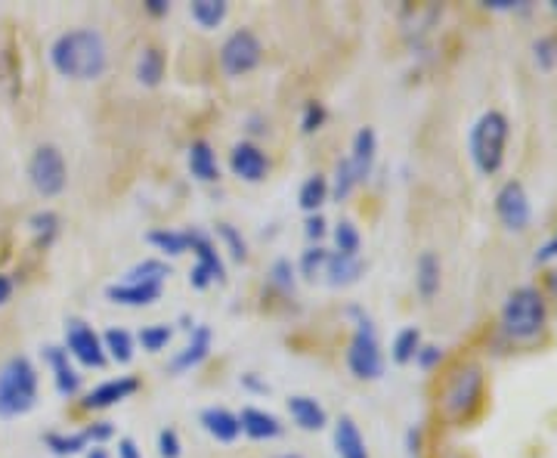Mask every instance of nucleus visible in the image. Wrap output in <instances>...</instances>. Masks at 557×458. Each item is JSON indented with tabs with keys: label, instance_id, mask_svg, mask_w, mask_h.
<instances>
[{
	"label": "nucleus",
	"instance_id": "1",
	"mask_svg": "<svg viewBox=\"0 0 557 458\" xmlns=\"http://www.w3.org/2000/svg\"><path fill=\"white\" fill-rule=\"evenodd\" d=\"M50 65L69 81H100L109 72V47L97 28H69L50 44Z\"/></svg>",
	"mask_w": 557,
	"mask_h": 458
},
{
	"label": "nucleus",
	"instance_id": "2",
	"mask_svg": "<svg viewBox=\"0 0 557 458\" xmlns=\"http://www.w3.org/2000/svg\"><path fill=\"white\" fill-rule=\"evenodd\" d=\"M38 369L28 357H10L0 366V419H20L38 406Z\"/></svg>",
	"mask_w": 557,
	"mask_h": 458
},
{
	"label": "nucleus",
	"instance_id": "3",
	"mask_svg": "<svg viewBox=\"0 0 557 458\" xmlns=\"http://www.w3.org/2000/svg\"><path fill=\"white\" fill-rule=\"evenodd\" d=\"M347 317L354 319V338L347 347V369L359 381H379L384 375L379 329L362 307H347Z\"/></svg>",
	"mask_w": 557,
	"mask_h": 458
},
{
	"label": "nucleus",
	"instance_id": "4",
	"mask_svg": "<svg viewBox=\"0 0 557 458\" xmlns=\"http://www.w3.org/2000/svg\"><path fill=\"white\" fill-rule=\"evenodd\" d=\"M548 319V307L536 285L515 288L502 307V332L511 341H533L542 335Z\"/></svg>",
	"mask_w": 557,
	"mask_h": 458
},
{
	"label": "nucleus",
	"instance_id": "5",
	"mask_svg": "<svg viewBox=\"0 0 557 458\" xmlns=\"http://www.w3.org/2000/svg\"><path fill=\"white\" fill-rule=\"evenodd\" d=\"M508 134H511L508 119H505L502 112H496V109L483 112V115L474 121L468 146H471V159L478 164L480 174H498V168L505 164Z\"/></svg>",
	"mask_w": 557,
	"mask_h": 458
},
{
	"label": "nucleus",
	"instance_id": "6",
	"mask_svg": "<svg viewBox=\"0 0 557 458\" xmlns=\"http://www.w3.org/2000/svg\"><path fill=\"white\" fill-rule=\"evenodd\" d=\"M28 183L38 193L40 199H57L69 186V168H65V156L53 143H44L32 152L28 159Z\"/></svg>",
	"mask_w": 557,
	"mask_h": 458
},
{
	"label": "nucleus",
	"instance_id": "7",
	"mask_svg": "<svg viewBox=\"0 0 557 458\" xmlns=\"http://www.w3.org/2000/svg\"><path fill=\"white\" fill-rule=\"evenodd\" d=\"M260 60H263V44H260V38L251 28H236L220 47V69L230 78L251 75L260 65Z\"/></svg>",
	"mask_w": 557,
	"mask_h": 458
},
{
	"label": "nucleus",
	"instance_id": "8",
	"mask_svg": "<svg viewBox=\"0 0 557 458\" xmlns=\"http://www.w3.org/2000/svg\"><path fill=\"white\" fill-rule=\"evenodd\" d=\"M115 437V428H112V421H94V424H87L84 431H47L44 434V446L53 453V456L69 458V456H78V453H87L90 446H102L106 440Z\"/></svg>",
	"mask_w": 557,
	"mask_h": 458
},
{
	"label": "nucleus",
	"instance_id": "9",
	"mask_svg": "<svg viewBox=\"0 0 557 458\" xmlns=\"http://www.w3.org/2000/svg\"><path fill=\"white\" fill-rule=\"evenodd\" d=\"M189 251L196 255V267L189 270V285L193 288L205 292L214 282H226V267H223L218 245L208 239L205 233H199V230L189 233Z\"/></svg>",
	"mask_w": 557,
	"mask_h": 458
},
{
	"label": "nucleus",
	"instance_id": "10",
	"mask_svg": "<svg viewBox=\"0 0 557 458\" xmlns=\"http://www.w3.org/2000/svg\"><path fill=\"white\" fill-rule=\"evenodd\" d=\"M69 357L87 369H102L106 366V350H102V335L94 332L84 319H65V344Z\"/></svg>",
	"mask_w": 557,
	"mask_h": 458
},
{
	"label": "nucleus",
	"instance_id": "11",
	"mask_svg": "<svg viewBox=\"0 0 557 458\" xmlns=\"http://www.w3.org/2000/svg\"><path fill=\"white\" fill-rule=\"evenodd\" d=\"M480 391H483V375H480L478 366L458 369L456 379L449 381V387H446V397H443L446 416L449 419H468L471 409L478 406Z\"/></svg>",
	"mask_w": 557,
	"mask_h": 458
},
{
	"label": "nucleus",
	"instance_id": "12",
	"mask_svg": "<svg viewBox=\"0 0 557 458\" xmlns=\"http://www.w3.org/2000/svg\"><path fill=\"white\" fill-rule=\"evenodd\" d=\"M496 214L498 220L515 230V233H523L533 220V205H530V196L523 189L520 180H508L496 196Z\"/></svg>",
	"mask_w": 557,
	"mask_h": 458
},
{
	"label": "nucleus",
	"instance_id": "13",
	"mask_svg": "<svg viewBox=\"0 0 557 458\" xmlns=\"http://www.w3.org/2000/svg\"><path fill=\"white\" fill-rule=\"evenodd\" d=\"M211 344H214L211 329H208V325H193L186 347L177 350V354L171 357V362H168V372H171V375H186V372L199 369L201 362L211 357Z\"/></svg>",
	"mask_w": 557,
	"mask_h": 458
},
{
	"label": "nucleus",
	"instance_id": "14",
	"mask_svg": "<svg viewBox=\"0 0 557 458\" xmlns=\"http://www.w3.org/2000/svg\"><path fill=\"white\" fill-rule=\"evenodd\" d=\"M137 391L139 379H134V375H119V379L102 381L94 391H87V397L81 399V406L90 409V412H102V409H112V406H119L124 399H131Z\"/></svg>",
	"mask_w": 557,
	"mask_h": 458
},
{
	"label": "nucleus",
	"instance_id": "15",
	"mask_svg": "<svg viewBox=\"0 0 557 458\" xmlns=\"http://www.w3.org/2000/svg\"><path fill=\"white\" fill-rule=\"evenodd\" d=\"M44 362L53 375V387L60 397H75L81 391V375L75 369V359L69 357V350L60 344H47L44 347Z\"/></svg>",
	"mask_w": 557,
	"mask_h": 458
},
{
	"label": "nucleus",
	"instance_id": "16",
	"mask_svg": "<svg viewBox=\"0 0 557 458\" xmlns=\"http://www.w3.org/2000/svg\"><path fill=\"white\" fill-rule=\"evenodd\" d=\"M230 171L245 183H260L270 171V161L255 143H236L233 152H230Z\"/></svg>",
	"mask_w": 557,
	"mask_h": 458
},
{
	"label": "nucleus",
	"instance_id": "17",
	"mask_svg": "<svg viewBox=\"0 0 557 458\" xmlns=\"http://www.w3.org/2000/svg\"><path fill=\"white\" fill-rule=\"evenodd\" d=\"M375 159H379V137L372 127H359L354 134V143H350V156H347V164L354 171L357 183H366L372 168H375Z\"/></svg>",
	"mask_w": 557,
	"mask_h": 458
},
{
	"label": "nucleus",
	"instance_id": "18",
	"mask_svg": "<svg viewBox=\"0 0 557 458\" xmlns=\"http://www.w3.org/2000/svg\"><path fill=\"white\" fill-rule=\"evenodd\" d=\"M164 292V285H149V282H112L106 285V300L119 307H149L156 304Z\"/></svg>",
	"mask_w": 557,
	"mask_h": 458
},
{
	"label": "nucleus",
	"instance_id": "19",
	"mask_svg": "<svg viewBox=\"0 0 557 458\" xmlns=\"http://www.w3.org/2000/svg\"><path fill=\"white\" fill-rule=\"evenodd\" d=\"M199 424L205 428V434L214 437L218 443H236L242 434L239 416L230 412V409H223V406H208V409H201Z\"/></svg>",
	"mask_w": 557,
	"mask_h": 458
},
{
	"label": "nucleus",
	"instance_id": "20",
	"mask_svg": "<svg viewBox=\"0 0 557 458\" xmlns=\"http://www.w3.org/2000/svg\"><path fill=\"white\" fill-rule=\"evenodd\" d=\"M239 424L242 434L251 440H276L285 434V424L273 412L258 409V406H245L239 412Z\"/></svg>",
	"mask_w": 557,
	"mask_h": 458
},
{
	"label": "nucleus",
	"instance_id": "21",
	"mask_svg": "<svg viewBox=\"0 0 557 458\" xmlns=\"http://www.w3.org/2000/svg\"><path fill=\"white\" fill-rule=\"evenodd\" d=\"M362 273H366V263L362 258H347V255H338V251H332L329 260H325V270H322V276L325 282L332 285V288H347V285H357L362 280Z\"/></svg>",
	"mask_w": 557,
	"mask_h": 458
},
{
	"label": "nucleus",
	"instance_id": "22",
	"mask_svg": "<svg viewBox=\"0 0 557 458\" xmlns=\"http://www.w3.org/2000/svg\"><path fill=\"white\" fill-rule=\"evenodd\" d=\"M335 453L338 458H369V446H366V437L359 431V424L350 416H341L335 421Z\"/></svg>",
	"mask_w": 557,
	"mask_h": 458
},
{
	"label": "nucleus",
	"instance_id": "23",
	"mask_svg": "<svg viewBox=\"0 0 557 458\" xmlns=\"http://www.w3.org/2000/svg\"><path fill=\"white\" fill-rule=\"evenodd\" d=\"M288 416L292 421L298 424L300 431H322L325 424H329V416H325V409H322V403L313 397H288Z\"/></svg>",
	"mask_w": 557,
	"mask_h": 458
},
{
	"label": "nucleus",
	"instance_id": "24",
	"mask_svg": "<svg viewBox=\"0 0 557 458\" xmlns=\"http://www.w3.org/2000/svg\"><path fill=\"white\" fill-rule=\"evenodd\" d=\"M186 164H189V174L199 180V183H214L220 177V164L211 143L196 140L186 152Z\"/></svg>",
	"mask_w": 557,
	"mask_h": 458
},
{
	"label": "nucleus",
	"instance_id": "25",
	"mask_svg": "<svg viewBox=\"0 0 557 458\" xmlns=\"http://www.w3.org/2000/svg\"><path fill=\"white\" fill-rule=\"evenodd\" d=\"M440 282H443V267L434 251H424L416 263V288L421 300L437 298Z\"/></svg>",
	"mask_w": 557,
	"mask_h": 458
},
{
	"label": "nucleus",
	"instance_id": "26",
	"mask_svg": "<svg viewBox=\"0 0 557 458\" xmlns=\"http://www.w3.org/2000/svg\"><path fill=\"white\" fill-rule=\"evenodd\" d=\"M102 350H106V359L119 362V366H127L131 359L137 357V338L127 332V329H106L102 335Z\"/></svg>",
	"mask_w": 557,
	"mask_h": 458
},
{
	"label": "nucleus",
	"instance_id": "27",
	"mask_svg": "<svg viewBox=\"0 0 557 458\" xmlns=\"http://www.w3.org/2000/svg\"><path fill=\"white\" fill-rule=\"evenodd\" d=\"M149 245L161 251L164 258H180V255H186L189 251V230H152L149 236Z\"/></svg>",
	"mask_w": 557,
	"mask_h": 458
},
{
	"label": "nucleus",
	"instance_id": "28",
	"mask_svg": "<svg viewBox=\"0 0 557 458\" xmlns=\"http://www.w3.org/2000/svg\"><path fill=\"white\" fill-rule=\"evenodd\" d=\"M421 329L418 325H406V329H399L397 335H394V344H391V359L397 362V366H409V362H416L418 350H421Z\"/></svg>",
	"mask_w": 557,
	"mask_h": 458
},
{
	"label": "nucleus",
	"instance_id": "29",
	"mask_svg": "<svg viewBox=\"0 0 557 458\" xmlns=\"http://www.w3.org/2000/svg\"><path fill=\"white\" fill-rule=\"evenodd\" d=\"M332 196V186H329V177H322V174H313V177H307L300 183V193H298V205L307 211V214H319V208L329 201Z\"/></svg>",
	"mask_w": 557,
	"mask_h": 458
},
{
	"label": "nucleus",
	"instance_id": "30",
	"mask_svg": "<svg viewBox=\"0 0 557 458\" xmlns=\"http://www.w3.org/2000/svg\"><path fill=\"white\" fill-rule=\"evenodd\" d=\"M189 16L193 22L205 28V32H214L220 28L226 16H230V7L223 3V0H196V3H189Z\"/></svg>",
	"mask_w": 557,
	"mask_h": 458
},
{
	"label": "nucleus",
	"instance_id": "31",
	"mask_svg": "<svg viewBox=\"0 0 557 458\" xmlns=\"http://www.w3.org/2000/svg\"><path fill=\"white\" fill-rule=\"evenodd\" d=\"M164 78V53L159 47H146L137 57V81L143 87H159Z\"/></svg>",
	"mask_w": 557,
	"mask_h": 458
},
{
	"label": "nucleus",
	"instance_id": "32",
	"mask_svg": "<svg viewBox=\"0 0 557 458\" xmlns=\"http://www.w3.org/2000/svg\"><path fill=\"white\" fill-rule=\"evenodd\" d=\"M168 276H171V263H168V260L149 258V260H139V263H134V267L124 273V280L121 282H149V285H164Z\"/></svg>",
	"mask_w": 557,
	"mask_h": 458
},
{
	"label": "nucleus",
	"instance_id": "33",
	"mask_svg": "<svg viewBox=\"0 0 557 458\" xmlns=\"http://www.w3.org/2000/svg\"><path fill=\"white\" fill-rule=\"evenodd\" d=\"M28 230H32V236L38 245H53V239L60 236V214L57 211H35L32 218H28Z\"/></svg>",
	"mask_w": 557,
	"mask_h": 458
},
{
	"label": "nucleus",
	"instance_id": "34",
	"mask_svg": "<svg viewBox=\"0 0 557 458\" xmlns=\"http://www.w3.org/2000/svg\"><path fill=\"white\" fill-rule=\"evenodd\" d=\"M171 341H174V325H164V322L143 325L137 335V344L146 354H161V350H168Z\"/></svg>",
	"mask_w": 557,
	"mask_h": 458
},
{
	"label": "nucleus",
	"instance_id": "35",
	"mask_svg": "<svg viewBox=\"0 0 557 458\" xmlns=\"http://www.w3.org/2000/svg\"><path fill=\"white\" fill-rule=\"evenodd\" d=\"M332 236H335V248H338V255H347V258H359V248H362V236H359V230L350 223V220H341L338 226L332 230Z\"/></svg>",
	"mask_w": 557,
	"mask_h": 458
},
{
	"label": "nucleus",
	"instance_id": "36",
	"mask_svg": "<svg viewBox=\"0 0 557 458\" xmlns=\"http://www.w3.org/2000/svg\"><path fill=\"white\" fill-rule=\"evenodd\" d=\"M329 255H332V251H325L322 245H310V248L300 255L295 270H298L304 280L317 282V276H322V270H325V260H329Z\"/></svg>",
	"mask_w": 557,
	"mask_h": 458
},
{
	"label": "nucleus",
	"instance_id": "37",
	"mask_svg": "<svg viewBox=\"0 0 557 458\" xmlns=\"http://www.w3.org/2000/svg\"><path fill=\"white\" fill-rule=\"evenodd\" d=\"M295 276H298V270H295V263H292V260L288 258L273 260V267H270V282H273V288H278L282 295L295 292Z\"/></svg>",
	"mask_w": 557,
	"mask_h": 458
},
{
	"label": "nucleus",
	"instance_id": "38",
	"mask_svg": "<svg viewBox=\"0 0 557 458\" xmlns=\"http://www.w3.org/2000/svg\"><path fill=\"white\" fill-rule=\"evenodd\" d=\"M332 186V199L335 201H344L354 189H357L359 183L357 177H354V171H350V164H347V159L338 161V168H335V183H329Z\"/></svg>",
	"mask_w": 557,
	"mask_h": 458
},
{
	"label": "nucleus",
	"instance_id": "39",
	"mask_svg": "<svg viewBox=\"0 0 557 458\" xmlns=\"http://www.w3.org/2000/svg\"><path fill=\"white\" fill-rule=\"evenodd\" d=\"M329 121V112H325V106L322 102H304V112H300V134H317L319 127Z\"/></svg>",
	"mask_w": 557,
	"mask_h": 458
},
{
	"label": "nucleus",
	"instance_id": "40",
	"mask_svg": "<svg viewBox=\"0 0 557 458\" xmlns=\"http://www.w3.org/2000/svg\"><path fill=\"white\" fill-rule=\"evenodd\" d=\"M218 236H220V242L226 245V251H230L233 258H236V260L248 258V245H245L242 233L236 230V226H233V223H220Z\"/></svg>",
	"mask_w": 557,
	"mask_h": 458
},
{
	"label": "nucleus",
	"instance_id": "41",
	"mask_svg": "<svg viewBox=\"0 0 557 458\" xmlns=\"http://www.w3.org/2000/svg\"><path fill=\"white\" fill-rule=\"evenodd\" d=\"M533 53H536V65L542 72H552L557 65V38H539L533 44Z\"/></svg>",
	"mask_w": 557,
	"mask_h": 458
},
{
	"label": "nucleus",
	"instance_id": "42",
	"mask_svg": "<svg viewBox=\"0 0 557 458\" xmlns=\"http://www.w3.org/2000/svg\"><path fill=\"white\" fill-rule=\"evenodd\" d=\"M159 456L161 458H180L183 456V440L174 428H164L159 431Z\"/></svg>",
	"mask_w": 557,
	"mask_h": 458
},
{
	"label": "nucleus",
	"instance_id": "43",
	"mask_svg": "<svg viewBox=\"0 0 557 458\" xmlns=\"http://www.w3.org/2000/svg\"><path fill=\"white\" fill-rule=\"evenodd\" d=\"M416 362L421 366V369H424V372L437 369L440 362H443V347H440V344H421Z\"/></svg>",
	"mask_w": 557,
	"mask_h": 458
},
{
	"label": "nucleus",
	"instance_id": "44",
	"mask_svg": "<svg viewBox=\"0 0 557 458\" xmlns=\"http://www.w3.org/2000/svg\"><path fill=\"white\" fill-rule=\"evenodd\" d=\"M325 233H329V223H325V218H322V214H310L307 223H304V236L319 245V242L325 239Z\"/></svg>",
	"mask_w": 557,
	"mask_h": 458
},
{
	"label": "nucleus",
	"instance_id": "45",
	"mask_svg": "<svg viewBox=\"0 0 557 458\" xmlns=\"http://www.w3.org/2000/svg\"><path fill=\"white\" fill-rule=\"evenodd\" d=\"M242 391H248V394H270V384L260 379L258 372H245L239 379Z\"/></svg>",
	"mask_w": 557,
	"mask_h": 458
},
{
	"label": "nucleus",
	"instance_id": "46",
	"mask_svg": "<svg viewBox=\"0 0 557 458\" xmlns=\"http://www.w3.org/2000/svg\"><path fill=\"white\" fill-rule=\"evenodd\" d=\"M418 453H421V428H409L406 431V456L409 458H418Z\"/></svg>",
	"mask_w": 557,
	"mask_h": 458
},
{
	"label": "nucleus",
	"instance_id": "47",
	"mask_svg": "<svg viewBox=\"0 0 557 458\" xmlns=\"http://www.w3.org/2000/svg\"><path fill=\"white\" fill-rule=\"evenodd\" d=\"M119 458H143V449L137 446V440L121 437L119 440Z\"/></svg>",
	"mask_w": 557,
	"mask_h": 458
},
{
	"label": "nucleus",
	"instance_id": "48",
	"mask_svg": "<svg viewBox=\"0 0 557 458\" xmlns=\"http://www.w3.org/2000/svg\"><path fill=\"white\" fill-rule=\"evenodd\" d=\"M557 258V233L555 236H552V239L545 242V245H542V248H539L536 251V263H548V260H555Z\"/></svg>",
	"mask_w": 557,
	"mask_h": 458
},
{
	"label": "nucleus",
	"instance_id": "49",
	"mask_svg": "<svg viewBox=\"0 0 557 458\" xmlns=\"http://www.w3.org/2000/svg\"><path fill=\"white\" fill-rule=\"evenodd\" d=\"M146 10H149L152 16H168V13H171V3H168V0H146Z\"/></svg>",
	"mask_w": 557,
	"mask_h": 458
},
{
	"label": "nucleus",
	"instance_id": "50",
	"mask_svg": "<svg viewBox=\"0 0 557 458\" xmlns=\"http://www.w3.org/2000/svg\"><path fill=\"white\" fill-rule=\"evenodd\" d=\"M10 298H13V280L7 273H0V307Z\"/></svg>",
	"mask_w": 557,
	"mask_h": 458
},
{
	"label": "nucleus",
	"instance_id": "51",
	"mask_svg": "<svg viewBox=\"0 0 557 458\" xmlns=\"http://www.w3.org/2000/svg\"><path fill=\"white\" fill-rule=\"evenodd\" d=\"M490 10H518V0H486Z\"/></svg>",
	"mask_w": 557,
	"mask_h": 458
},
{
	"label": "nucleus",
	"instance_id": "52",
	"mask_svg": "<svg viewBox=\"0 0 557 458\" xmlns=\"http://www.w3.org/2000/svg\"><path fill=\"white\" fill-rule=\"evenodd\" d=\"M87 458H112V456H109L102 446H90V449H87Z\"/></svg>",
	"mask_w": 557,
	"mask_h": 458
},
{
	"label": "nucleus",
	"instance_id": "53",
	"mask_svg": "<svg viewBox=\"0 0 557 458\" xmlns=\"http://www.w3.org/2000/svg\"><path fill=\"white\" fill-rule=\"evenodd\" d=\"M248 131H251V134H263L267 127H263V121L260 119H251V127H248Z\"/></svg>",
	"mask_w": 557,
	"mask_h": 458
},
{
	"label": "nucleus",
	"instance_id": "54",
	"mask_svg": "<svg viewBox=\"0 0 557 458\" xmlns=\"http://www.w3.org/2000/svg\"><path fill=\"white\" fill-rule=\"evenodd\" d=\"M278 458H304V456H295V453H292V456H278Z\"/></svg>",
	"mask_w": 557,
	"mask_h": 458
},
{
	"label": "nucleus",
	"instance_id": "55",
	"mask_svg": "<svg viewBox=\"0 0 557 458\" xmlns=\"http://www.w3.org/2000/svg\"><path fill=\"white\" fill-rule=\"evenodd\" d=\"M552 10H555V13H557V0H555V3H552Z\"/></svg>",
	"mask_w": 557,
	"mask_h": 458
}]
</instances>
